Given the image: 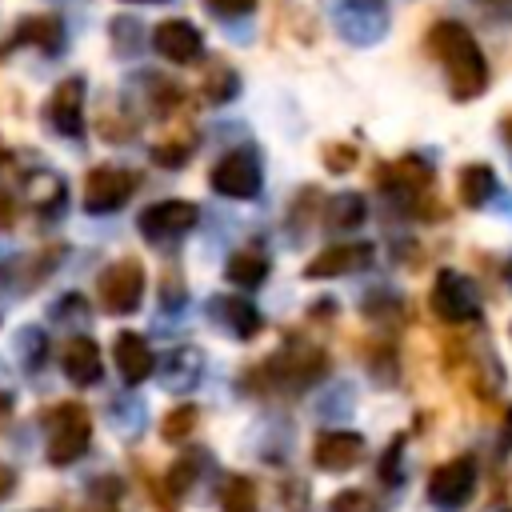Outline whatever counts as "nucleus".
Masks as SVG:
<instances>
[{
	"mask_svg": "<svg viewBox=\"0 0 512 512\" xmlns=\"http://www.w3.org/2000/svg\"><path fill=\"white\" fill-rule=\"evenodd\" d=\"M428 44H432V52H436L440 64H444L448 88H452L456 100H472V96L484 92V84H488V64H484V52H480L476 36H472L464 24L440 20V24L432 28Z\"/></svg>",
	"mask_w": 512,
	"mask_h": 512,
	"instance_id": "obj_1",
	"label": "nucleus"
},
{
	"mask_svg": "<svg viewBox=\"0 0 512 512\" xmlns=\"http://www.w3.org/2000/svg\"><path fill=\"white\" fill-rule=\"evenodd\" d=\"M92 444V420L80 404H60L48 412V464L64 468L80 460Z\"/></svg>",
	"mask_w": 512,
	"mask_h": 512,
	"instance_id": "obj_2",
	"label": "nucleus"
},
{
	"mask_svg": "<svg viewBox=\"0 0 512 512\" xmlns=\"http://www.w3.org/2000/svg\"><path fill=\"white\" fill-rule=\"evenodd\" d=\"M324 352L320 348H304V344H296V348H284V352H276L264 368H260V376L268 380V384H276V388H284V392H300V388H308V384H316L320 376H324Z\"/></svg>",
	"mask_w": 512,
	"mask_h": 512,
	"instance_id": "obj_3",
	"label": "nucleus"
},
{
	"mask_svg": "<svg viewBox=\"0 0 512 512\" xmlns=\"http://www.w3.org/2000/svg\"><path fill=\"white\" fill-rule=\"evenodd\" d=\"M96 296L100 304L112 312V316H128L140 308V296H144V268L136 260H116L100 272L96 280Z\"/></svg>",
	"mask_w": 512,
	"mask_h": 512,
	"instance_id": "obj_4",
	"label": "nucleus"
},
{
	"mask_svg": "<svg viewBox=\"0 0 512 512\" xmlns=\"http://www.w3.org/2000/svg\"><path fill=\"white\" fill-rule=\"evenodd\" d=\"M208 180H212V188H216L220 196H228V200H252V196L260 192V180H264L260 156H256L252 148H236V152L220 156V164L212 168Z\"/></svg>",
	"mask_w": 512,
	"mask_h": 512,
	"instance_id": "obj_5",
	"label": "nucleus"
},
{
	"mask_svg": "<svg viewBox=\"0 0 512 512\" xmlns=\"http://www.w3.org/2000/svg\"><path fill=\"white\" fill-rule=\"evenodd\" d=\"M428 304H432V312H436L444 324H472V320L480 316L476 288H472L460 272H452V268H444V272L436 276Z\"/></svg>",
	"mask_w": 512,
	"mask_h": 512,
	"instance_id": "obj_6",
	"label": "nucleus"
},
{
	"mask_svg": "<svg viewBox=\"0 0 512 512\" xmlns=\"http://www.w3.org/2000/svg\"><path fill=\"white\" fill-rule=\"evenodd\" d=\"M196 204H188V200H156V204H148L140 216H136V224H140V232H144V240H152V244H168V240H176V236H184L188 228H196Z\"/></svg>",
	"mask_w": 512,
	"mask_h": 512,
	"instance_id": "obj_7",
	"label": "nucleus"
},
{
	"mask_svg": "<svg viewBox=\"0 0 512 512\" xmlns=\"http://www.w3.org/2000/svg\"><path fill=\"white\" fill-rule=\"evenodd\" d=\"M472 488H476V464H472L468 456H456V460L440 464V468L428 476V500H432L436 508H444V512L464 508L468 496H472Z\"/></svg>",
	"mask_w": 512,
	"mask_h": 512,
	"instance_id": "obj_8",
	"label": "nucleus"
},
{
	"mask_svg": "<svg viewBox=\"0 0 512 512\" xmlns=\"http://www.w3.org/2000/svg\"><path fill=\"white\" fill-rule=\"evenodd\" d=\"M132 188H136V176L128 168H112V164L96 168V172H88V184H84V212H92V216L116 212L128 204Z\"/></svg>",
	"mask_w": 512,
	"mask_h": 512,
	"instance_id": "obj_9",
	"label": "nucleus"
},
{
	"mask_svg": "<svg viewBox=\"0 0 512 512\" xmlns=\"http://www.w3.org/2000/svg\"><path fill=\"white\" fill-rule=\"evenodd\" d=\"M44 120L60 136H84V76H68L44 104Z\"/></svg>",
	"mask_w": 512,
	"mask_h": 512,
	"instance_id": "obj_10",
	"label": "nucleus"
},
{
	"mask_svg": "<svg viewBox=\"0 0 512 512\" xmlns=\"http://www.w3.org/2000/svg\"><path fill=\"white\" fill-rule=\"evenodd\" d=\"M360 456H364V436L360 432H348V428L320 432L316 444H312V460L324 472H348V468L360 464Z\"/></svg>",
	"mask_w": 512,
	"mask_h": 512,
	"instance_id": "obj_11",
	"label": "nucleus"
},
{
	"mask_svg": "<svg viewBox=\"0 0 512 512\" xmlns=\"http://www.w3.org/2000/svg\"><path fill=\"white\" fill-rule=\"evenodd\" d=\"M152 48L172 64H188V60L200 56L204 36H200V28L192 20H164V24L152 28Z\"/></svg>",
	"mask_w": 512,
	"mask_h": 512,
	"instance_id": "obj_12",
	"label": "nucleus"
},
{
	"mask_svg": "<svg viewBox=\"0 0 512 512\" xmlns=\"http://www.w3.org/2000/svg\"><path fill=\"white\" fill-rule=\"evenodd\" d=\"M368 264H372V244H336V248H324L316 260H308L304 276L308 280H332V276L360 272Z\"/></svg>",
	"mask_w": 512,
	"mask_h": 512,
	"instance_id": "obj_13",
	"label": "nucleus"
},
{
	"mask_svg": "<svg viewBox=\"0 0 512 512\" xmlns=\"http://www.w3.org/2000/svg\"><path fill=\"white\" fill-rule=\"evenodd\" d=\"M208 312H212V320H216L220 328H228L236 340H252V336L264 328L260 308H256L252 300H244V296H212V300H208Z\"/></svg>",
	"mask_w": 512,
	"mask_h": 512,
	"instance_id": "obj_14",
	"label": "nucleus"
},
{
	"mask_svg": "<svg viewBox=\"0 0 512 512\" xmlns=\"http://www.w3.org/2000/svg\"><path fill=\"white\" fill-rule=\"evenodd\" d=\"M112 356H116V368H120L124 384H144L156 372V352L148 348V340L140 332H116Z\"/></svg>",
	"mask_w": 512,
	"mask_h": 512,
	"instance_id": "obj_15",
	"label": "nucleus"
},
{
	"mask_svg": "<svg viewBox=\"0 0 512 512\" xmlns=\"http://www.w3.org/2000/svg\"><path fill=\"white\" fill-rule=\"evenodd\" d=\"M60 368H64V376H68L76 388L96 384L100 372H104L96 340H92V336H72V340L64 344V352H60Z\"/></svg>",
	"mask_w": 512,
	"mask_h": 512,
	"instance_id": "obj_16",
	"label": "nucleus"
},
{
	"mask_svg": "<svg viewBox=\"0 0 512 512\" xmlns=\"http://www.w3.org/2000/svg\"><path fill=\"white\" fill-rule=\"evenodd\" d=\"M156 372H160V384H164L168 392H188V388H196V380H200V372H204V356H200L196 348H172V352L156 364Z\"/></svg>",
	"mask_w": 512,
	"mask_h": 512,
	"instance_id": "obj_17",
	"label": "nucleus"
},
{
	"mask_svg": "<svg viewBox=\"0 0 512 512\" xmlns=\"http://www.w3.org/2000/svg\"><path fill=\"white\" fill-rule=\"evenodd\" d=\"M456 188H460V200H464L468 208H480V204H488L492 192H496V172H492L488 164H468V168L460 172Z\"/></svg>",
	"mask_w": 512,
	"mask_h": 512,
	"instance_id": "obj_18",
	"label": "nucleus"
},
{
	"mask_svg": "<svg viewBox=\"0 0 512 512\" xmlns=\"http://www.w3.org/2000/svg\"><path fill=\"white\" fill-rule=\"evenodd\" d=\"M364 212H368V204L360 192H336L324 208V224L328 228H356V224H364Z\"/></svg>",
	"mask_w": 512,
	"mask_h": 512,
	"instance_id": "obj_19",
	"label": "nucleus"
},
{
	"mask_svg": "<svg viewBox=\"0 0 512 512\" xmlns=\"http://www.w3.org/2000/svg\"><path fill=\"white\" fill-rule=\"evenodd\" d=\"M224 276H228V284H236V288H256V284H264V276H268V256H260V252H232Z\"/></svg>",
	"mask_w": 512,
	"mask_h": 512,
	"instance_id": "obj_20",
	"label": "nucleus"
},
{
	"mask_svg": "<svg viewBox=\"0 0 512 512\" xmlns=\"http://www.w3.org/2000/svg\"><path fill=\"white\" fill-rule=\"evenodd\" d=\"M32 192V204L44 212V216H52V212H60L64 208V180L56 176V172H32V184H28Z\"/></svg>",
	"mask_w": 512,
	"mask_h": 512,
	"instance_id": "obj_21",
	"label": "nucleus"
},
{
	"mask_svg": "<svg viewBox=\"0 0 512 512\" xmlns=\"http://www.w3.org/2000/svg\"><path fill=\"white\" fill-rule=\"evenodd\" d=\"M20 36L24 40H36L44 52H60L64 44V20L60 16H32L20 24Z\"/></svg>",
	"mask_w": 512,
	"mask_h": 512,
	"instance_id": "obj_22",
	"label": "nucleus"
},
{
	"mask_svg": "<svg viewBox=\"0 0 512 512\" xmlns=\"http://www.w3.org/2000/svg\"><path fill=\"white\" fill-rule=\"evenodd\" d=\"M256 484L248 476H228L220 488V512H256Z\"/></svg>",
	"mask_w": 512,
	"mask_h": 512,
	"instance_id": "obj_23",
	"label": "nucleus"
},
{
	"mask_svg": "<svg viewBox=\"0 0 512 512\" xmlns=\"http://www.w3.org/2000/svg\"><path fill=\"white\" fill-rule=\"evenodd\" d=\"M196 472H200V464H196L192 456H180V460H176V464L164 472V492H168L172 500H180V496H184V492L196 484Z\"/></svg>",
	"mask_w": 512,
	"mask_h": 512,
	"instance_id": "obj_24",
	"label": "nucleus"
},
{
	"mask_svg": "<svg viewBox=\"0 0 512 512\" xmlns=\"http://www.w3.org/2000/svg\"><path fill=\"white\" fill-rule=\"evenodd\" d=\"M236 92H240V76H236L232 68H212V72H208V80H204V100L224 104V100H232Z\"/></svg>",
	"mask_w": 512,
	"mask_h": 512,
	"instance_id": "obj_25",
	"label": "nucleus"
},
{
	"mask_svg": "<svg viewBox=\"0 0 512 512\" xmlns=\"http://www.w3.org/2000/svg\"><path fill=\"white\" fill-rule=\"evenodd\" d=\"M16 348H20V364H24L28 372H36V368L44 364L48 340H44V332H40V328H24V332L16 336Z\"/></svg>",
	"mask_w": 512,
	"mask_h": 512,
	"instance_id": "obj_26",
	"label": "nucleus"
},
{
	"mask_svg": "<svg viewBox=\"0 0 512 512\" xmlns=\"http://www.w3.org/2000/svg\"><path fill=\"white\" fill-rule=\"evenodd\" d=\"M196 416H200V412H196L192 404L172 408V412L160 420V436H164V440H172V444H176V440H184V436L196 428Z\"/></svg>",
	"mask_w": 512,
	"mask_h": 512,
	"instance_id": "obj_27",
	"label": "nucleus"
},
{
	"mask_svg": "<svg viewBox=\"0 0 512 512\" xmlns=\"http://www.w3.org/2000/svg\"><path fill=\"white\" fill-rule=\"evenodd\" d=\"M332 512H380V504L360 488H344L332 496Z\"/></svg>",
	"mask_w": 512,
	"mask_h": 512,
	"instance_id": "obj_28",
	"label": "nucleus"
},
{
	"mask_svg": "<svg viewBox=\"0 0 512 512\" xmlns=\"http://www.w3.org/2000/svg\"><path fill=\"white\" fill-rule=\"evenodd\" d=\"M52 316H56V320H72V324H80V320H88V300H84V296H64V300L52 304Z\"/></svg>",
	"mask_w": 512,
	"mask_h": 512,
	"instance_id": "obj_29",
	"label": "nucleus"
},
{
	"mask_svg": "<svg viewBox=\"0 0 512 512\" xmlns=\"http://www.w3.org/2000/svg\"><path fill=\"white\" fill-rule=\"evenodd\" d=\"M184 156H188V144H156L152 148V160L164 164V168H180Z\"/></svg>",
	"mask_w": 512,
	"mask_h": 512,
	"instance_id": "obj_30",
	"label": "nucleus"
},
{
	"mask_svg": "<svg viewBox=\"0 0 512 512\" xmlns=\"http://www.w3.org/2000/svg\"><path fill=\"white\" fill-rule=\"evenodd\" d=\"M324 156H328V168L332 172H348L356 164V148H348V144H328Z\"/></svg>",
	"mask_w": 512,
	"mask_h": 512,
	"instance_id": "obj_31",
	"label": "nucleus"
},
{
	"mask_svg": "<svg viewBox=\"0 0 512 512\" xmlns=\"http://www.w3.org/2000/svg\"><path fill=\"white\" fill-rule=\"evenodd\" d=\"M208 4V12H216V16H248L252 8H256V0H204Z\"/></svg>",
	"mask_w": 512,
	"mask_h": 512,
	"instance_id": "obj_32",
	"label": "nucleus"
},
{
	"mask_svg": "<svg viewBox=\"0 0 512 512\" xmlns=\"http://www.w3.org/2000/svg\"><path fill=\"white\" fill-rule=\"evenodd\" d=\"M396 460H400V440H396V444L388 448V456L380 460V476H384L388 484H396V480H400V464H396Z\"/></svg>",
	"mask_w": 512,
	"mask_h": 512,
	"instance_id": "obj_33",
	"label": "nucleus"
},
{
	"mask_svg": "<svg viewBox=\"0 0 512 512\" xmlns=\"http://www.w3.org/2000/svg\"><path fill=\"white\" fill-rule=\"evenodd\" d=\"M160 300H164V308H180V304H184V292H180V280H176V276H168Z\"/></svg>",
	"mask_w": 512,
	"mask_h": 512,
	"instance_id": "obj_34",
	"label": "nucleus"
},
{
	"mask_svg": "<svg viewBox=\"0 0 512 512\" xmlns=\"http://www.w3.org/2000/svg\"><path fill=\"white\" fill-rule=\"evenodd\" d=\"M12 488H16V472H12L8 464H0V500H8Z\"/></svg>",
	"mask_w": 512,
	"mask_h": 512,
	"instance_id": "obj_35",
	"label": "nucleus"
},
{
	"mask_svg": "<svg viewBox=\"0 0 512 512\" xmlns=\"http://www.w3.org/2000/svg\"><path fill=\"white\" fill-rule=\"evenodd\" d=\"M8 224H12V200L0 196V228H8Z\"/></svg>",
	"mask_w": 512,
	"mask_h": 512,
	"instance_id": "obj_36",
	"label": "nucleus"
},
{
	"mask_svg": "<svg viewBox=\"0 0 512 512\" xmlns=\"http://www.w3.org/2000/svg\"><path fill=\"white\" fill-rule=\"evenodd\" d=\"M12 416V396L8 392H0V428H4V420Z\"/></svg>",
	"mask_w": 512,
	"mask_h": 512,
	"instance_id": "obj_37",
	"label": "nucleus"
},
{
	"mask_svg": "<svg viewBox=\"0 0 512 512\" xmlns=\"http://www.w3.org/2000/svg\"><path fill=\"white\" fill-rule=\"evenodd\" d=\"M84 512H116L112 504H92V508H84Z\"/></svg>",
	"mask_w": 512,
	"mask_h": 512,
	"instance_id": "obj_38",
	"label": "nucleus"
},
{
	"mask_svg": "<svg viewBox=\"0 0 512 512\" xmlns=\"http://www.w3.org/2000/svg\"><path fill=\"white\" fill-rule=\"evenodd\" d=\"M504 136H508V144H512V116H508V124H504Z\"/></svg>",
	"mask_w": 512,
	"mask_h": 512,
	"instance_id": "obj_39",
	"label": "nucleus"
},
{
	"mask_svg": "<svg viewBox=\"0 0 512 512\" xmlns=\"http://www.w3.org/2000/svg\"><path fill=\"white\" fill-rule=\"evenodd\" d=\"M504 276H508V280H512V260H508V268H504Z\"/></svg>",
	"mask_w": 512,
	"mask_h": 512,
	"instance_id": "obj_40",
	"label": "nucleus"
},
{
	"mask_svg": "<svg viewBox=\"0 0 512 512\" xmlns=\"http://www.w3.org/2000/svg\"><path fill=\"white\" fill-rule=\"evenodd\" d=\"M132 4H156V0H132Z\"/></svg>",
	"mask_w": 512,
	"mask_h": 512,
	"instance_id": "obj_41",
	"label": "nucleus"
}]
</instances>
